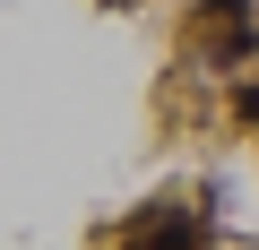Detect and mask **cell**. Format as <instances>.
<instances>
[{"label": "cell", "instance_id": "2", "mask_svg": "<svg viewBox=\"0 0 259 250\" xmlns=\"http://www.w3.org/2000/svg\"><path fill=\"white\" fill-rule=\"evenodd\" d=\"M233 112H242V121H259V86H233Z\"/></svg>", "mask_w": 259, "mask_h": 250}, {"label": "cell", "instance_id": "1", "mask_svg": "<svg viewBox=\"0 0 259 250\" xmlns=\"http://www.w3.org/2000/svg\"><path fill=\"white\" fill-rule=\"evenodd\" d=\"M207 241V216L199 207H156L139 233H121V250H199Z\"/></svg>", "mask_w": 259, "mask_h": 250}, {"label": "cell", "instance_id": "3", "mask_svg": "<svg viewBox=\"0 0 259 250\" xmlns=\"http://www.w3.org/2000/svg\"><path fill=\"white\" fill-rule=\"evenodd\" d=\"M112 9H139V0H112Z\"/></svg>", "mask_w": 259, "mask_h": 250}]
</instances>
